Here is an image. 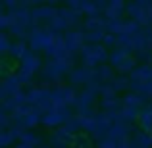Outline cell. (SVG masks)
I'll list each match as a JSON object with an SVG mask.
<instances>
[{
    "instance_id": "cell-1",
    "label": "cell",
    "mask_w": 152,
    "mask_h": 148,
    "mask_svg": "<svg viewBox=\"0 0 152 148\" xmlns=\"http://www.w3.org/2000/svg\"><path fill=\"white\" fill-rule=\"evenodd\" d=\"M39 58L37 56H33V54H25L21 58V75L19 77L21 79H27L29 75H33L35 71H37V67H39Z\"/></svg>"
},
{
    "instance_id": "cell-2",
    "label": "cell",
    "mask_w": 152,
    "mask_h": 148,
    "mask_svg": "<svg viewBox=\"0 0 152 148\" xmlns=\"http://www.w3.org/2000/svg\"><path fill=\"white\" fill-rule=\"evenodd\" d=\"M66 44H67V50H71V52L79 50V48H81V44H83V35H79V33H69V35H67Z\"/></svg>"
},
{
    "instance_id": "cell-3",
    "label": "cell",
    "mask_w": 152,
    "mask_h": 148,
    "mask_svg": "<svg viewBox=\"0 0 152 148\" xmlns=\"http://www.w3.org/2000/svg\"><path fill=\"white\" fill-rule=\"evenodd\" d=\"M104 58H106V52L102 48H98V46L87 50V63H96V62H100Z\"/></svg>"
}]
</instances>
